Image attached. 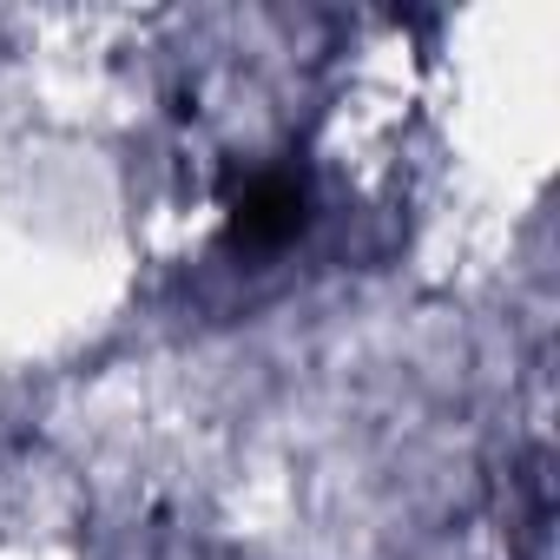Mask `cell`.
Returning <instances> with one entry per match:
<instances>
[{
  "instance_id": "1",
  "label": "cell",
  "mask_w": 560,
  "mask_h": 560,
  "mask_svg": "<svg viewBox=\"0 0 560 560\" xmlns=\"http://www.w3.org/2000/svg\"><path fill=\"white\" fill-rule=\"evenodd\" d=\"M304 218H311L304 185L284 178V172H264V178H250V185L237 191V205H231V237L250 244V250H277V244H291V237L304 231Z\"/></svg>"
}]
</instances>
